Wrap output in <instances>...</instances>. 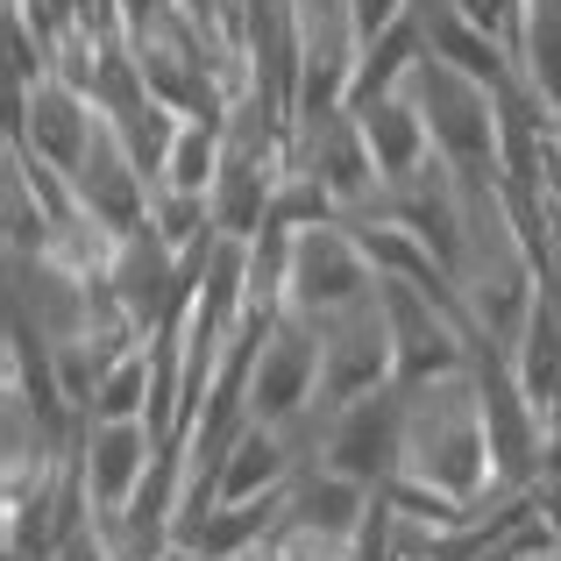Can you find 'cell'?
<instances>
[{"mask_svg": "<svg viewBox=\"0 0 561 561\" xmlns=\"http://www.w3.org/2000/svg\"><path fill=\"white\" fill-rule=\"evenodd\" d=\"M405 391V383H398ZM405 477L440 483L462 505H491L505 497L497 483V448H491V420H483V391H477V363L462 377H440L405 391Z\"/></svg>", "mask_w": 561, "mask_h": 561, "instance_id": "6da1fadb", "label": "cell"}, {"mask_svg": "<svg viewBox=\"0 0 561 561\" xmlns=\"http://www.w3.org/2000/svg\"><path fill=\"white\" fill-rule=\"evenodd\" d=\"M377 291H383V277H377L370 249H363V234L348 228V220H328V228L285 234V285H277L285 313L328 328V320L370 306Z\"/></svg>", "mask_w": 561, "mask_h": 561, "instance_id": "7a4b0ae2", "label": "cell"}, {"mask_svg": "<svg viewBox=\"0 0 561 561\" xmlns=\"http://www.w3.org/2000/svg\"><path fill=\"white\" fill-rule=\"evenodd\" d=\"M420 107L434 122V150L448 157L455 179H505V142H497V93L462 71H448L440 57H426L412 71Z\"/></svg>", "mask_w": 561, "mask_h": 561, "instance_id": "3957f363", "label": "cell"}, {"mask_svg": "<svg viewBox=\"0 0 561 561\" xmlns=\"http://www.w3.org/2000/svg\"><path fill=\"white\" fill-rule=\"evenodd\" d=\"M249 420L263 426H313L320 412V328L299 313H277L271 334L256 342V356H249Z\"/></svg>", "mask_w": 561, "mask_h": 561, "instance_id": "277c9868", "label": "cell"}, {"mask_svg": "<svg viewBox=\"0 0 561 561\" xmlns=\"http://www.w3.org/2000/svg\"><path fill=\"white\" fill-rule=\"evenodd\" d=\"M313 462L363 483V491H383L398 477V462H405V391L391 383V391H370V398H348V405L320 412Z\"/></svg>", "mask_w": 561, "mask_h": 561, "instance_id": "5b68a950", "label": "cell"}, {"mask_svg": "<svg viewBox=\"0 0 561 561\" xmlns=\"http://www.w3.org/2000/svg\"><path fill=\"white\" fill-rule=\"evenodd\" d=\"M164 469V440L150 420H85L79 434V483L93 497V519H107L114 534L128 526V512L142 505V491Z\"/></svg>", "mask_w": 561, "mask_h": 561, "instance_id": "8992f818", "label": "cell"}, {"mask_svg": "<svg viewBox=\"0 0 561 561\" xmlns=\"http://www.w3.org/2000/svg\"><path fill=\"white\" fill-rule=\"evenodd\" d=\"M398 383V342H391V313H383V291L356 313L328 320L320 328V405H348V398H370Z\"/></svg>", "mask_w": 561, "mask_h": 561, "instance_id": "52a82bcc", "label": "cell"}, {"mask_svg": "<svg viewBox=\"0 0 561 561\" xmlns=\"http://www.w3.org/2000/svg\"><path fill=\"white\" fill-rule=\"evenodd\" d=\"M14 100V114H8V136L14 142H28L36 157H50L65 179H79V164H85V150H93V136H100V100L85 93V85H71V79H43V85H22V93H8Z\"/></svg>", "mask_w": 561, "mask_h": 561, "instance_id": "ba28073f", "label": "cell"}, {"mask_svg": "<svg viewBox=\"0 0 561 561\" xmlns=\"http://www.w3.org/2000/svg\"><path fill=\"white\" fill-rule=\"evenodd\" d=\"M299 164H306L320 185L334 192L342 220L377 214V206H383V171H377V150H370V136H363V122H356V114H334L328 128L299 136Z\"/></svg>", "mask_w": 561, "mask_h": 561, "instance_id": "9c48e42d", "label": "cell"}, {"mask_svg": "<svg viewBox=\"0 0 561 561\" xmlns=\"http://www.w3.org/2000/svg\"><path fill=\"white\" fill-rule=\"evenodd\" d=\"M356 122H363V136H370V150H377V171H383V199H391L398 185H412L426 164H434V122H426V107H420V85H398V93H383L370 100V107H356Z\"/></svg>", "mask_w": 561, "mask_h": 561, "instance_id": "30bf717a", "label": "cell"}, {"mask_svg": "<svg viewBox=\"0 0 561 561\" xmlns=\"http://www.w3.org/2000/svg\"><path fill=\"white\" fill-rule=\"evenodd\" d=\"M426 57H440L448 71H462V79L491 85V93L519 85V50H512L497 28L469 22L455 0H426Z\"/></svg>", "mask_w": 561, "mask_h": 561, "instance_id": "8fae6325", "label": "cell"}, {"mask_svg": "<svg viewBox=\"0 0 561 561\" xmlns=\"http://www.w3.org/2000/svg\"><path fill=\"white\" fill-rule=\"evenodd\" d=\"M505 356H512V377H519V391L534 398V412L548 420V405L561 398V291L540 285L534 313H526L519 342H512Z\"/></svg>", "mask_w": 561, "mask_h": 561, "instance_id": "7c38bea8", "label": "cell"}, {"mask_svg": "<svg viewBox=\"0 0 561 561\" xmlns=\"http://www.w3.org/2000/svg\"><path fill=\"white\" fill-rule=\"evenodd\" d=\"M220 157H228V114H185V122L171 128V150H164V164H157V185L206 192V199H214Z\"/></svg>", "mask_w": 561, "mask_h": 561, "instance_id": "4fadbf2b", "label": "cell"}, {"mask_svg": "<svg viewBox=\"0 0 561 561\" xmlns=\"http://www.w3.org/2000/svg\"><path fill=\"white\" fill-rule=\"evenodd\" d=\"M370 512H377V491H363V483L334 477V469H320V462H306L299 483H291V519H306V526H328V534H363V526H370Z\"/></svg>", "mask_w": 561, "mask_h": 561, "instance_id": "5bb4252c", "label": "cell"}, {"mask_svg": "<svg viewBox=\"0 0 561 561\" xmlns=\"http://www.w3.org/2000/svg\"><path fill=\"white\" fill-rule=\"evenodd\" d=\"M150 405H157V348L136 342L100 370V391H93L85 420H150Z\"/></svg>", "mask_w": 561, "mask_h": 561, "instance_id": "9a60e30c", "label": "cell"}, {"mask_svg": "<svg viewBox=\"0 0 561 561\" xmlns=\"http://www.w3.org/2000/svg\"><path fill=\"white\" fill-rule=\"evenodd\" d=\"M150 234L171 249V256L199 249L206 234H220V228H214V199H206V192H171V185H157V192H150Z\"/></svg>", "mask_w": 561, "mask_h": 561, "instance_id": "2e32d148", "label": "cell"}, {"mask_svg": "<svg viewBox=\"0 0 561 561\" xmlns=\"http://www.w3.org/2000/svg\"><path fill=\"white\" fill-rule=\"evenodd\" d=\"M420 8V0H348V28H356V43H377L391 22H405V14Z\"/></svg>", "mask_w": 561, "mask_h": 561, "instance_id": "e0dca14e", "label": "cell"}]
</instances>
